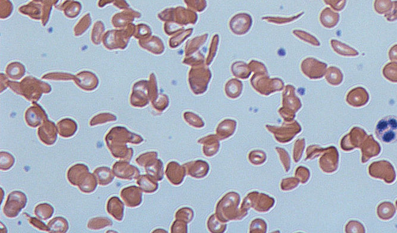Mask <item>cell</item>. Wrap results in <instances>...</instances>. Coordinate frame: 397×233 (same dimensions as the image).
<instances>
[{
  "label": "cell",
  "instance_id": "6da1fadb",
  "mask_svg": "<svg viewBox=\"0 0 397 233\" xmlns=\"http://www.w3.org/2000/svg\"><path fill=\"white\" fill-rule=\"evenodd\" d=\"M105 141L113 157L129 162L133 157L134 150L128 148L127 144L140 145L144 142V139L140 135L131 133L125 127H116L106 135Z\"/></svg>",
  "mask_w": 397,
  "mask_h": 233
},
{
  "label": "cell",
  "instance_id": "7a4b0ae2",
  "mask_svg": "<svg viewBox=\"0 0 397 233\" xmlns=\"http://www.w3.org/2000/svg\"><path fill=\"white\" fill-rule=\"evenodd\" d=\"M240 201L241 197L238 193H226L216 205L215 214L218 219L224 223L244 219L247 216L248 211L239 208Z\"/></svg>",
  "mask_w": 397,
  "mask_h": 233
},
{
  "label": "cell",
  "instance_id": "3957f363",
  "mask_svg": "<svg viewBox=\"0 0 397 233\" xmlns=\"http://www.w3.org/2000/svg\"><path fill=\"white\" fill-rule=\"evenodd\" d=\"M158 157V152H149L138 156L135 161L139 166L145 168L148 175L161 182L164 178V168L162 161Z\"/></svg>",
  "mask_w": 397,
  "mask_h": 233
},
{
  "label": "cell",
  "instance_id": "277c9868",
  "mask_svg": "<svg viewBox=\"0 0 397 233\" xmlns=\"http://www.w3.org/2000/svg\"><path fill=\"white\" fill-rule=\"evenodd\" d=\"M274 203L275 201L269 196L253 192L248 193L246 196L243 200L241 208L246 211H248L250 208H253L257 212L266 213L273 207Z\"/></svg>",
  "mask_w": 397,
  "mask_h": 233
},
{
  "label": "cell",
  "instance_id": "5b68a950",
  "mask_svg": "<svg viewBox=\"0 0 397 233\" xmlns=\"http://www.w3.org/2000/svg\"><path fill=\"white\" fill-rule=\"evenodd\" d=\"M397 121L396 116L390 115L381 119L375 128L378 139L384 143H391L397 139Z\"/></svg>",
  "mask_w": 397,
  "mask_h": 233
},
{
  "label": "cell",
  "instance_id": "8992f818",
  "mask_svg": "<svg viewBox=\"0 0 397 233\" xmlns=\"http://www.w3.org/2000/svg\"><path fill=\"white\" fill-rule=\"evenodd\" d=\"M27 203L25 193L20 191L12 192L8 195L3 208V213L9 219L16 218Z\"/></svg>",
  "mask_w": 397,
  "mask_h": 233
},
{
  "label": "cell",
  "instance_id": "52a82bcc",
  "mask_svg": "<svg viewBox=\"0 0 397 233\" xmlns=\"http://www.w3.org/2000/svg\"><path fill=\"white\" fill-rule=\"evenodd\" d=\"M113 173L118 179L125 180L137 179L140 176V171L138 168L124 161L116 162L113 165Z\"/></svg>",
  "mask_w": 397,
  "mask_h": 233
},
{
  "label": "cell",
  "instance_id": "ba28073f",
  "mask_svg": "<svg viewBox=\"0 0 397 233\" xmlns=\"http://www.w3.org/2000/svg\"><path fill=\"white\" fill-rule=\"evenodd\" d=\"M74 182L72 185L78 187L84 193L94 192L97 188V178L94 174L90 173L88 168L83 171Z\"/></svg>",
  "mask_w": 397,
  "mask_h": 233
},
{
  "label": "cell",
  "instance_id": "9c48e42d",
  "mask_svg": "<svg viewBox=\"0 0 397 233\" xmlns=\"http://www.w3.org/2000/svg\"><path fill=\"white\" fill-rule=\"evenodd\" d=\"M165 173L166 177L172 185L179 186L184 182L187 170L184 165L172 161L167 165Z\"/></svg>",
  "mask_w": 397,
  "mask_h": 233
},
{
  "label": "cell",
  "instance_id": "30bf717a",
  "mask_svg": "<svg viewBox=\"0 0 397 233\" xmlns=\"http://www.w3.org/2000/svg\"><path fill=\"white\" fill-rule=\"evenodd\" d=\"M38 137L47 146L54 145L57 140V130L53 121L47 120L38 128Z\"/></svg>",
  "mask_w": 397,
  "mask_h": 233
},
{
  "label": "cell",
  "instance_id": "8fae6325",
  "mask_svg": "<svg viewBox=\"0 0 397 233\" xmlns=\"http://www.w3.org/2000/svg\"><path fill=\"white\" fill-rule=\"evenodd\" d=\"M121 196L125 205L129 208H137L142 204L143 191L137 186H130L123 189Z\"/></svg>",
  "mask_w": 397,
  "mask_h": 233
},
{
  "label": "cell",
  "instance_id": "7c38bea8",
  "mask_svg": "<svg viewBox=\"0 0 397 233\" xmlns=\"http://www.w3.org/2000/svg\"><path fill=\"white\" fill-rule=\"evenodd\" d=\"M25 120L29 127L36 128L48 120L47 115L41 106L35 104L26 110Z\"/></svg>",
  "mask_w": 397,
  "mask_h": 233
},
{
  "label": "cell",
  "instance_id": "4fadbf2b",
  "mask_svg": "<svg viewBox=\"0 0 397 233\" xmlns=\"http://www.w3.org/2000/svg\"><path fill=\"white\" fill-rule=\"evenodd\" d=\"M184 165L186 168L188 175L195 179H203L207 176L210 171L209 164L202 160L188 162Z\"/></svg>",
  "mask_w": 397,
  "mask_h": 233
},
{
  "label": "cell",
  "instance_id": "5bb4252c",
  "mask_svg": "<svg viewBox=\"0 0 397 233\" xmlns=\"http://www.w3.org/2000/svg\"><path fill=\"white\" fill-rule=\"evenodd\" d=\"M198 143L203 145L202 152L206 157H213L219 151L220 147L219 139L215 135H210L202 137L198 141Z\"/></svg>",
  "mask_w": 397,
  "mask_h": 233
},
{
  "label": "cell",
  "instance_id": "9a60e30c",
  "mask_svg": "<svg viewBox=\"0 0 397 233\" xmlns=\"http://www.w3.org/2000/svg\"><path fill=\"white\" fill-rule=\"evenodd\" d=\"M251 19L246 14L236 15L230 21V28L236 34H244L250 28Z\"/></svg>",
  "mask_w": 397,
  "mask_h": 233
},
{
  "label": "cell",
  "instance_id": "2e32d148",
  "mask_svg": "<svg viewBox=\"0 0 397 233\" xmlns=\"http://www.w3.org/2000/svg\"><path fill=\"white\" fill-rule=\"evenodd\" d=\"M124 204L118 197L110 198L107 204V211L114 219L121 222L124 217Z\"/></svg>",
  "mask_w": 397,
  "mask_h": 233
},
{
  "label": "cell",
  "instance_id": "e0dca14e",
  "mask_svg": "<svg viewBox=\"0 0 397 233\" xmlns=\"http://www.w3.org/2000/svg\"><path fill=\"white\" fill-rule=\"evenodd\" d=\"M236 122L232 119H226L218 124L216 129V136L221 140L229 139L235 133Z\"/></svg>",
  "mask_w": 397,
  "mask_h": 233
},
{
  "label": "cell",
  "instance_id": "ac0fdd59",
  "mask_svg": "<svg viewBox=\"0 0 397 233\" xmlns=\"http://www.w3.org/2000/svg\"><path fill=\"white\" fill-rule=\"evenodd\" d=\"M58 132L64 138L72 137L78 130V125L73 119L66 118L58 122Z\"/></svg>",
  "mask_w": 397,
  "mask_h": 233
},
{
  "label": "cell",
  "instance_id": "d6986e66",
  "mask_svg": "<svg viewBox=\"0 0 397 233\" xmlns=\"http://www.w3.org/2000/svg\"><path fill=\"white\" fill-rule=\"evenodd\" d=\"M137 183L141 191L147 193H153L159 189L158 181L150 175H142L138 178Z\"/></svg>",
  "mask_w": 397,
  "mask_h": 233
},
{
  "label": "cell",
  "instance_id": "ffe728a7",
  "mask_svg": "<svg viewBox=\"0 0 397 233\" xmlns=\"http://www.w3.org/2000/svg\"><path fill=\"white\" fill-rule=\"evenodd\" d=\"M48 232L65 233L69 231L68 221L63 217H57L49 222L47 225Z\"/></svg>",
  "mask_w": 397,
  "mask_h": 233
},
{
  "label": "cell",
  "instance_id": "44dd1931",
  "mask_svg": "<svg viewBox=\"0 0 397 233\" xmlns=\"http://www.w3.org/2000/svg\"><path fill=\"white\" fill-rule=\"evenodd\" d=\"M96 177L98 185L106 186L112 183L114 180V176L112 170L108 167H99L94 172Z\"/></svg>",
  "mask_w": 397,
  "mask_h": 233
},
{
  "label": "cell",
  "instance_id": "7402d4cb",
  "mask_svg": "<svg viewBox=\"0 0 397 233\" xmlns=\"http://www.w3.org/2000/svg\"><path fill=\"white\" fill-rule=\"evenodd\" d=\"M54 213V207L47 203L40 204L35 207L34 213L39 219L47 221L53 217Z\"/></svg>",
  "mask_w": 397,
  "mask_h": 233
},
{
  "label": "cell",
  "instance_id": "603a6c76",
  "mask_svg": "<svg viewBox=\"0 0 397 233\" xmlns=\"http://www.w3.org/2000/svg\"><path fill=\"white\" fill-rule=\"evenodd\" d=\"M113 222L108 218L96 217L91 219L88 223V228L91 231H99L112 226Z\"/></svg>",
  "mask_w": 397,
  "mask_h": 233
},
{
  "label": "cell",
  "instance_id": "cb8c5ba5",
  "mask_svg": "<svg viewBox=\"0 0 397 233\" xmlns=\"http://www.w3.org/2000/svg\"><path fill=\"white\" fill-rule=\"evenodd\" d=\"M207 228L212 233H223L226 231L227 225L218 220L216 214H213L208 220Z\"/></svg>",
  "mask_w": 397,
  "mask_h": 233
},
{
  "label": "cell",
  "instance_id": "d4e9b609",
  "mask_svg": "<svg viewBox=\"0 0 397 233\" xmlns=\"http://www.w3.org/2000/svg\"><path fill=\"white\" fill-rule=\"evenodd\" d=\"M241 82L233 79L230 80L226 86V93L227 96L230 99H236L241 94Z\"/></svg>",
  "mask_w": 397,
  "mask_h": 233
},
{
  "label": "cell",
  "instance_id": "484cf974",
  "mask_svg": "<svg viewBox=\"0 0 397 233\" xmlns=\"http://www.w3.org/2000/svg\"><path fill=\"white\" fill-rule=\"evenodd\" d=\"M15 158L10 153L1 152L0 153V168L1 171L10 170L14 166Z\"/></svg>",
  "mask_w": 397,
  "mask_h": 233
},
{
  "label": "cell",
  "instance_id": "4316f807",
  "mask_svg": "<svg viewBox=\"0 0 397 233\" xmlns=\"http://www.w3.org/2000/svg\"><path fill=\"white\" fill-rule=\"evenodd\" d=\"M195 217L194 211L189 207H183L178 210L175 214V219L183 221L187 224L192 222Z\"/></svg>",
  "mask_w": 397,
  "mask_h": 233
},
{
  "label": "cell",
  "instance_id": "83f0119b",
  "mask_svg": "<svg viewBox=\"0 0 397 233\" xmlns=\"http://www.w3.org/2000/svg\"><path fill=\"white\" fill-rule=\"evenodd\" d=\"M184 118L188 124L193 127L201 128L204 126V122L198 115L192 112H187L184 114Z\"/></svg>",
  "mask_w": 397,
  "mask_h": 233
},
{
  "label": "cell",
  "instance_id": "f1b7e54d",
  "mask_svg": "<svg viewBox=\"0 0 397 233\" xmlns=\"http://www.w3.org/2000/svg\"><path fill=\"white\" fill-rule=\"evenodd\" d=\"M266 155L262 150H254L249 153L248 160L254 165L263 164L266 161Z\"/></svg>",
  "mask_w": 397,
  "mask_h": 233
},
{
  "label": "cell",
  "instance_id": "f546056e",
  "mask_svg": "<svg viewBox=\"0 0 397 233\" xmlns=\"http://www.w3.org/2000/svg\"><path fill=\"white\" fill-rule=\"evenodd\" d=\"M116 116L111 114V113H101V114L95 116V117L91 119L90 125L91 126H94V125L103 124L107 123V122H108L116 121Z\"/></svg>",
  "mask_w": 397,
  "mask_h": 233
},
{
  "label": "cell",
  "instance_id": "4dcf8cb0",
  "mask_svg": "<svg viewBox=\"0 0 397 233\" xmlns=\"http://www.w3.org/2000/svg\"><path fill=\"white\" fill-rule=\"evenodd\" d=\"M266 224L263 220L260 219H255L251 223L250 228V233H266Z\"/></svg>",
  "mask_w": 397,
  "mask_h": 233
},
{
  "label": "cell",
  "instance_id": "1f68e13d",
  "mask_svg": "<svg viewBox=\"0 0 397 233\" xmlns=\"http://www.w3.org/2000/svg\"><path fill=\"white\" fill-rule=\"evenodd\" d=\"M23 215L28 219L30 225L34 227L35 228L38 229L40 231L48 232L47 226L44 223L42 222L41 220L36 219V218L30 217L26 213H24Z\"/></svg>",
  "mask_w": 397,
  "mask_h": 233
},
{
  "label": "cell",
  "instance_id": "d6a6232c",
  "mask_svg": "<svg viewBox=\"0 0 397 233\" xmlns=\"http://www.w3.org/2000/svg\"><path fill=\"white\" fill-rule=\"evenodd\" d=\"M188 224L179 220L175 221L172 224L171 232L172 233H187Z\"/></svg>",
  "mask_w": 397,
  "mask_h": 233
},
{
  "label": "cell",
  "instance_id": "836d02e7",
  "mask_svg": "<svg viewBox=\"0 0 397 233\" xmlns=\"http://www.w3.org/2000/svg\"><path fill=\"white\" fill-rule=\"evenodd\" d=\"M169 99L168 97L165 95H163L161 97H159L153 101V106L155 109L159 110V111L162 112L163 110L167 108L169 106Z\"/></svg>",
  "mask_w": 397,
  "mask_h": 233
},
{
  "label": "cell",
  "instance_id": "e575fe53",
  "mask_svg": "<svg viewBox=\"0 0 397 233\" xmlns=\"http://www.w3.org/2000/svg\"><path fill=\"white\" fill-rule=\"evenodd\" d=\"M277 151L279 153L280 156H281L282 161L284 164V167L286 170L288 171L289 169V165H290V161H289L288 155L287 152H285L284 149L276 148Z\"/></svg>",
  "mask_w": 397,
  "mask_h": 233
},
{
  "label": "cell",
  "instance_id": "d590c367",
  "mask_svg": "<svg viewBox=\"0 0 397 233\" xmlns=\"http://www.w3.org/2000/svg\"><path fill=\"white\" fill-rule=\"evenodd\" d=\"M296 180H294V179H288L287 180H284L282 181V189L283 191H289V190L293 189L295 188V187H297L298 185L297 184H292L295 182H296Z\"/></svg>",
  "mask_w": 397,
  "mask_h": 233
},
{
  "label": "cell",
  "instance_id": "8d00e7d4",
  "mask_svg": "<svg viewBox=\"0 0 397 233\" xmlns=\"http://www.w3.org/2000/svg\"><path fill=\"white\" fill-rule=\"evenodd\" d=\"M303 148V146L302 145V143L297 142L295 143L294 152V158L295 159V162H298L299 161V159L301 156V153H302V150Z\"/></svg>",
  "mask_w": 397,
  "mask_h": 233
}]
</instances>
